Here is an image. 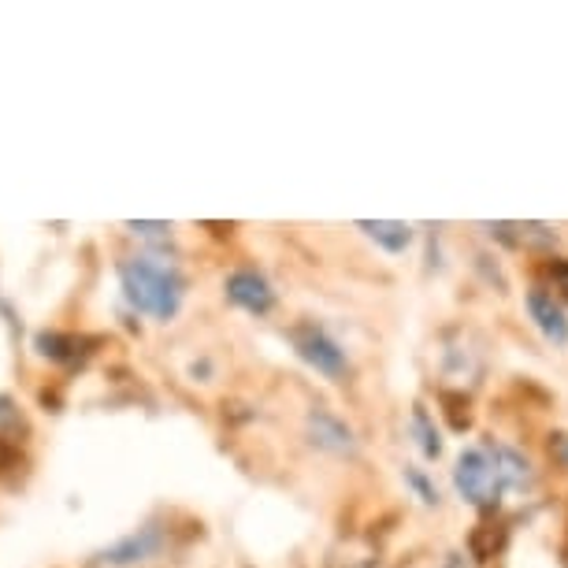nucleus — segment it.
I'll return each mask as SVG.
<instances>
[{
	"label": "nucleus",
	"instance_id": "nucleus-5",
	"mask_svg": "<svg viewBox=\"0 0 568 568\" xmlns=\"http://www.w3.org/2000/svg\"><path fill=\"white\" fill-rule=\"evenodd\" d=\"M160 550H164V535H160V528L149 524V528H138L134 535H126V539L112 542L109 550L101 554V561L112 565V568H131V565L149 561V557H156Z\"/></svg>",
	"mask_w": 568,
	"mask_h": 568
},
{
	"label": "nucleus",
	"instance_id": "nucleus-2",
	"mask_svg": "<svg viewBox=\"0 0 568 568\" xmlns=\"http://www.w3.org/2000/svg\"><path fill=\"white\" fill-rule=\"evenodd\" d=\"M454 484L460 490V498L471 501V506L487 509L495 506L501 487V476H498V460H495V449L479 446V449H465L457 457V468H454Z\"/></svg>",
	"mask_w": 568,
	"mask_h": 568
},
{
	"label": "nucleus",
	"instance_id": "nucleus-8",
	"mask_svg": "<svg viewBox=\"0 0 568 568\" xmlns=\"http://www.w3.org/2000/svg\"><path fill=\"white\" fill-rule=\"evenodd\" d=\"M495 460H498L501 487L513 490V495H520V490H528L531 468H528V460H524V457L517 454V449H509V446H495Z\"/></svg>",
	"mask_w": 568,
	"mask_h": 568
},
{
	"label": "nucleus",
	"instance_id": "nucleus-13",
	"mask_svg": "<svg viewBox=\"0 0 568 568\" xmlns=\"http://www.w3.org/2000/svg\"><path fill=\"white\" fill-rule=\"evenodd\" d=\"M4 424H16V409H12V402L8 398H0V427Z\"/></svg>",
	"mask_w": 568,
	"mask_h": 568
},
{
	"label": "nucleus",
	"instance_id": "nucleus-14",
	"mask_svg": "<svg viewBox=\"0 0 568 568\" xmlns=\"http://www.w3.org/2000/svg\"><path fill=\"white\" fill-rule=\"evenodd\" d=\"M554 278L565 283V294H568V264H554Z\"/></svg>",
	"mask_w": 568,
	"mask_h": 568
},
{
	"label": "nucleus",
	"instance_id": "nucleus-1",
	"mask_svg": "<svg viewBox=\"0 0 568 568\" xmlns=\"http://www.w3.org/2000/svg\"><path fill=\"white\" fill-rule=\"evenodd\" d=\"M120 283H123V297L138 313L164 320V324L179 313L182 275L175 272V264L156 261V256H131V261L120 264Z\"/></svg>",
	"mask_w": 568,
	"mask_h": 568
},
{
	"label": "nucleus",
	"instance_id": "nucleus-4",
	"mask_svg": "<svg viewBox=\"0 0 568 568\" xmlns=\"http://www.w3.org/2000/svg\"><path fill=\"white\" fill-rule=\"evenodd\" d=\"M227 297L239 308H245V313H253V316H264V313H272V305H275V291H272V283L261 275V272H253V267H242V272H231L227 278Z\"/></svg>",
	"mask_w": 568,
	"mask_h": 568
},
{
	"label": "nucleus",
	"instance_id": "nucleus-7",
	"mask_svg": "<svg viewBox=\"0 0 568 568\" xmlns=\"http://www.w3.org/2000/svg\"><path fill=\"white\" fill-rule=\"evenodd\" d=\"M357 227L368 234L372 242H379L383 250H390V253H405L413 245V227H409V223L375 220V223H357Z\"/></svg>",
	"mask_w": 568,
	"mask_h": 568
},
{
	"label": "nucleus",
	"instance_id": "nucleus-3",
	"mask_svg": "<svg viewBox=\"0 0 568 568\" xmlns=\"http://www.w3.org/2000/svg\"><path fill=\"white\" fill-rule=\"evenodd\" d=\"M294 346H297V353H302V357L313 364L320 375H327V379H338V375L346 372V353H342L338 342L327 338L320 327L294 331Z\"/></svg>",
	"mask_w": 568,
	"mask_h": 568
},
{
	"label": "nucleus",
	"instance_id": "nucleus-9",
	"mask_svg": "<svg viewBox=\"0 0 568 568\" xmlns=\"http://www.w3.org/2000/svg\"><path fill=\"white\" fill-rule=\"evenodd\" d=\"M313 443L320 446H327V449H335V454H346V449H353V435H349V427H342L335 416H327V413H316L313 416Z\"/></svg>",
	"mask_w": 568,
	"mask_h": 568
},
{
	"label": "nucleus",
	"instance_id": "nucleus-10",
	"mask_svg": "<svg viewBox=\"0 0 568 568\" xmlns=\"http://www.w3.org/2000/svg\"><path fill=\"white\" fill-rule=\"evenodd\" d=\"M413 435H416V446L424 449V457H438L443 454V438H438V427L432 424V416L424 409L413 413Z\"/></svg>",
	"mask_w": 568,
	"mask_h": 568
},
{
	"label": "nucleus",
	"instance_id": "nucleus-6",
	"mask_svg": "<svg viewBox=\"0 0 568 568\" xmlns=\"http://www.w3.org/2000/svg\"><path fill=\"white\" fill-rule=\"evenodd\" d=\"M528 313L535 320V327L542 331L546 342H554V346H565L568 342V316L565 308L554 302L546 291H531L528 294Z\"/></svg>",
	"mask_w": 568,
	"mask_h": 568
},
{
	"label": "nucleus",
	"instance_id": "nucleus-12",
	"mask_svg": "<svg viewBox=\"0 0 568 568\" xmlns=\"http://www.w3.org/2000/svg\"><path fill=\"white\" fill-rule=\"evenodd\" d=\"M131 231L142 234V239H164L171 227H168V223H131Z\"/></svg>",
	"mask_w": 568,
	"mask_h": 568
},
{
	"label": "nucleus",
	"instance_id": "nucleus-15",
	"mask_svg": "<svg viewBox=\"0 0 568 568\" xmlns=\"http://www.w3.org/2000/svg\"><path fill=\"white\" fill-rule=\"evenodd\" d=\"M565 457H568V449H565Z\"/></svg>",
	"mask_w": 568,
	"mask_h": 568
},
{
	"label": "nucleus",
	"instance_id": "nucleus-11",
	"mask_svg": "<svg viewBox=\"0 0 568 568\" xmlns=\"http://www.w3.org/2000/svg\"><path fill=\"white\" fill-rule=\"evenodd\" d=\"M405 479H409V484L416 487V495H420V498L427 501V506H438V490H435L432 484H427V479L420 476V471L409 468V471H405Z\"/></svg>",
	"mask_w": 568,
	"mask_h": 568
}]
</instances>
